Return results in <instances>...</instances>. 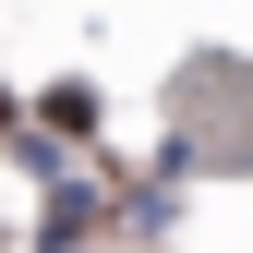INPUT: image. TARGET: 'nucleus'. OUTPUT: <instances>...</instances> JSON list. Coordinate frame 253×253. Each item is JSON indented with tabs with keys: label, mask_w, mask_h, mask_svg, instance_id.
Listing matches in <instances>:
<instances>
[{
	"label": "nucleus",
	"mask_w": 253,
	"mask_h": 253,
	"mask_svg": "<svg viewBox=\"0 0 253 253\" xmlns=\"http://www.w3.org/2000/svg\"><path fill=\"white\" fill-rule=\"evenodd\" d=\"M97 241V193H84V181H60V193L37 205V253H84Z\"/></svg>",
	"instance_id": "1"
},
{
	"label": "nucleus",
	"mask_w": 253,
	"mask_h": 253,
	"mask_svg": "<svg viewBox=\"0 0 253 253\" xmlns=\"http://www.w3.org/2000/svg\"><path fill=\"white\" fill-rule=\"evenodd\" d=\"M37 133H97V84H48V97H37Z\"/></svg>",
	"instance_id": "2"
}]
</instances>
